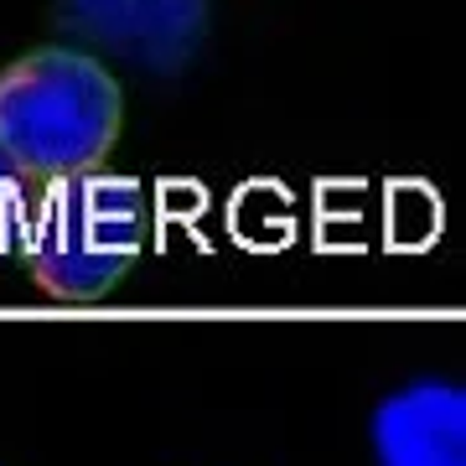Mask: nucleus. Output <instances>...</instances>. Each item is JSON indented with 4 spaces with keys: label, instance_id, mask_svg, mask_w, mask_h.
Segmentation results:
<instances>
[{
    "label": "nucleus",
    "instance_id": "f257e3e1",
    "mask_svg": "<svg viewBox=\"0 0 466 466\" xmlns=\"http://www.w3.org/2000/svg\"><path fill=\"white\" fill-rule=\"evenodd\" d=\"M119 84L99 57L47 47L0 73V156L21 177H84L115 150Z\"/></svg>",
    "mask_w": 466,
    "mask_h": 466
},
{
    "label": "nucleus",
    "instance_id": "7ed1b4c3",
    "mask_svg": "<svg viewBox=\"0 0 466 466\" xmlns=\"http://www.w3.org/2000/svg\"><path fill=\"white\" fill-rule=\"evenodd\" d=\"M57 26L88 52L182 73L208 32V0H57Z\"/></svg>",
    "mask_w": 466,
    "mask_h": 466
},
{
    "label": "nucleus",
    "instance_id": "39448f33",
    "mask_svg": "<svg viewBox=\"0 0 466 466\" xmlns=\"http://www.w3.org/2000/svg\"><path fill=\"white\" fill-rule=\"evenodd\" d=\"M26 177H21L5 156H0V265L16 254L21 244V228H26Z\"/></svg>",
    "mask_w": 466,
    "mask_h": 466
},
{
    "label": "nucleus",
    "instance_id": "f03ea898",
    "mask_svg": "<svg viewBox=\"0 0 466 466\" xmlns=\"http://www.w3.org/2000/svg\"><path fill=\"white\" fill-rule=\"evenodd\" d=\"M146 244V198L125 177H63L26 208L16 249L32 280L57 300H99Z\"/></svg>",
    "mask_w": 466,
    "mask_h": 466
},
{
    "label": "nucleus",
    "instance_id": "20e7f679",
    "mask_svg": "<svg viewBox=\"0 0 466 466\" xmlns=\"http://www.w3.org/2000/svg\"><path fill=\"white\" fill-rule=\"evenodd\" d=\"M379 466H466V394L446 379L410 383L373 415Z\"/></svg>",
    "mask_w": 466,
    "mask_h": 466
}]
</instances>
